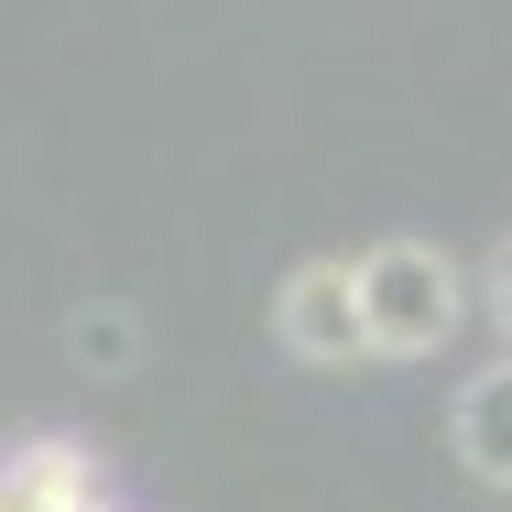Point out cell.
Listing matches in <instances>:
<instances>
[{"label": "cell", "instance_id": "1", "mask_svg": "<svg viewBox=\"0 0 512 512\" xmlns=\"http://www.w3.org/2000/svg\"><path fill=\"white\" fill-rule=\"evenodd\" d=\"M349 284H360V327H371V360H436L469 306H480V284L436 251V240H371L360 262H349Z\"/></svg>", "mask_w": 512, "mask_h": 512}, {"label": "cell", "instance_id": "3", "mask_svg": "<svg viewBox=\"0 0 512 512\" xmlns=\"http://www.w3.org/2000/svg\"><path fill=\"white\" fill-rule=\"evenodd\" d=\"M447 447H458V469H469V480L512 491V349L491 360V371H469V382H458V414H447Z\"/></svg>", "mask_w": 512, "mask_h": 512}, {"label": "cell", "instance_id": "2", "mask_svg": "<svg viewBox=\"0 0 512 512\" xmlns=\"http://www.w3.org/2000/svg\"><path fill=\"white\" fill-rule=\"evenodd\" d=\"M273 338H284V360H306V371H360L371 360V327H360V284H349V262H295L284 284H273Z\"/></svg>", "mask_w": 512, "mask_h": 512}, {"label": "cell", "instance_id": "4", "mask_svg": "<svg viewBox=\"0 0 512 512\" xmlns=\"http://www.w3.org/2000/svg\"><path fill=\"white\" fill-rule=\"evenodd\" d=\"M77 349H88V360H131V316H120V306L77 316Z\"/></svg>", "mask_w": 512, "mask_h": 512}, {"label": "cell", "instance_id": "6", "mask_svg": "<svg viewBox=\"0 0 512 512\" xmlns=\"http://www.w3.org/2000/svg\"><path fill=\"white\" fill-rule=\"evenodd\" d=\"M0 512H22V491H11V480H0Z\"/></svg>", "mask_w": 512, "mask_h": 512}, {"label": "cell", "instance_id": "5", "mask_svg": "<svg viewBox=\"0 0 512 512\" xmlns=\"http://www.w3.org/2000/svg\"><path fill=\"white\" fill-rule=\"evenodd\" d=\"M480 306H491V327H502V349H512V240L491 251V273H480Z\"/></svg>", "mask_w": 512, "mask_h": 512}]
</instances>
